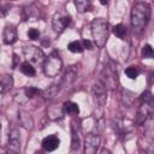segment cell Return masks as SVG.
<instances>
[{
  "mask_svg": "<svg viewBox=\"0 0 154 154\" xmlns=\"http://www.w3.org/2000/svg\"><path fill=\"white\" fill-rule=\"evenodd\" d=\"M150 19V7L147 2H137L131 10V25L134 30H142Z\"/></svg>",
  "mask_w": 154,
  "mask_h": 154,
  "instance_id": "obj_1",
  "label": "cell"
},
{
  "mask_svg": "<svg viewBox=\"0 0 154 154\" xmlns=\"http://www.w3.org/2000/svg\"><path fill=\"white\" fill-rule=\"evenodd\" d=\"M91 36L94 38L95 45L99 48H102L106 45V41L108 38V23L103 18H95L91 24Z\"/></svg>",
  "mask_w": 154,
  "mask_h": 154,
  "instance_id": "obj_2",
  "label": "cell"
},
{
  "mask_svg": "<svg viewBox=\"0 0 154 154\" xmlns=\"http://www.w3.org/2000/svg\"><path fill=\"white\" fill-rule=\"evenodd\" d=\"M63 60L57 51L52 52L46 59L43 64V72L47 77H57L58 73L61 71Z\"/></svg>",
  "mask_w": 154,
  "mask_h": 154,
  "instance_id": "obj_3",
  "label": "cell"
},
{
  "mask_svg": "<svg viewBox=\"0 0 154 154\" xmlns=\"http://www.w3.org/2000/svg\"><path fill=\"white\" fill-rule=\"evenodd\" d=\"M100 82L109 89H114L118 84V72L113 66H105L102 73H101V79Z\"/></svg>",
  "mask_w": 154,
  "mask_h": 154,
  "instance_id": "obj_4",
  "label": "cell"
},
{
  "mask_svg": "<svg viewBox=\"0 0 154 154\" xmlns=\"http://www.w3.org/2000/svg\"><path fill=\"white\" fill-rule=\"evenodd\" d=\"M71 22V17L69 14H65V13H55V16L53 17V20H52V26L54 29V31L57 32H61L65 30V28L70 24Z\"/></svg>",
  "mask_w": 154,
  "mask_h": 154,
  "instance_id": "obj_5",
  "label": "cell"
},
{
  "mask_svg": "<svg viewBox=\"0 0 154 154\" xmlns=\"http://www.w3.org/2000/svg\"><path fill=\"white\" fill-rule=\"evenodd\" d=\"M20 150V136H19V130L13 126L10 131L8 135V147L7 152L8 153H18Z\"/></svg>",
  "mask_w": 154,
  "mask_h": 154,
  "instance_id": "obj_6",
  "label": "cell"
},
{
  "mask_svg": "<svg viewBox=\"0 0 154 154\" xmlns=\"http://www.w3.org/2000/svg\"><path fill=\"white\" fill-rule=\"evenodd\" d=\"M99 147H100V137L96 134H88L85 136L84 152L87 154H94L97 152Z\"/></svg>",
  "mask_w": 154,
  "mask_h": 154,
  "instance_id": "obj_7",
  "label": "cell"
},
{
  "mask_svg": "<svg viewBox=\"0 0 154 154\" xmlns=\"http://www.w3.org/2000/svg\"><path fill=\"white\" fill-rule=\"evenodd\" d=\"M24 55L28 59V61H32V63H41L45 60V54L43 52L34 46L30 47H25L24 48Z\"/></svg>",
  "mask_w": 154,
  "mask_h": 154,
  "instance_id": "obj_8",
  "label": "cell"
},
{
  "mask_svg": "<svg viewBox=\"0 0 154 154\" xmlns=\"http://www.w3.org/2000/svg\"><path fill=\"white\" fill-rule=\"evenodd\" d=\"M93 94H94V97H95L96 102L102 107L106 103V100H107V89H106V87L100 81H97L94 84V87H93Z\"/></svg>",
  "mask_w": 154,
  "mask_h": 154,
  "instance_id": "obj_9",
  "label": "cell"
},
{
  "mask_svg": "<svg viewBox=\"0 0 154 154\" xmlns=\"http://www.w3.org/2000/svg\"><path fill=\"white\" fill-rule=\"evenodd\" d=\"M2 38L6 45H12L17 41V29L13 25H6L2 31Z\"/></svg>",
  "mask_w": 154,
  "mask_h": 154,
  "instance_id": "obj_10",
  "label": "cell"
},
{
  "mask_svg": "<svg viewBox=\"0 0 154 154\" xmlns=\"http://www.w3.org/2000/svg\"><path fill=\"white\" fill-rule=\"evenodd\" d=\"M59 143H60V141H59L58 136L49 135V136H47V137L43 138V141H42V148L46 152H53V150H55L59 147Z\"/></svg>",
  "mask_w": 154,
  "mask_h": 154,
  "instance_id": "obj_11",
  "label": "cell"
},
{
  "mask_svg": "<svg viewBox=\"0 0 154 154\" xmlns=\"http://www.w3.org/2000/svg\"><path fill=\"white\" fill-rule=\"evenodd\" d=\"M77 77V69L76 66H70V69H67V71L65 72L64 77H63V85L65 88H70L73 82L76 81Z\"/></svg>",
  "mask_w": 154,
  "mask_h": 154,
  "instance_id": "obj_12",
  "label": "cell"
},
{
  "mask_svg": "<svg viewBox=\"0 0 154 154\" xmlns=\"http://www.w3.org/2000/svg\"><path fill=\"white\" fill-rule=\"evenodd\" d=\"M18 120H19L20 125L23 128H25L26 130H31L32 126H34V120H32L31 116L29 113L24 112V111H20L18 113Z\"/></svg>",
  "mask_w": 154,
  "mask_h": 154,
  "instance_id": "obj_13",
  "label": "cell"
},
{
  "mask_svg": "<svg viewBox=\"0 0 154 154\" xmlns=\"http://www.w3.org/2000/svg\"><path fill=\"white\" fill-rule=\"evenodd\" d=\"M63 111H64L65 114L75 116V114H78L79 108H78V105H77L76 102L66 101V102H64V105H63Z\"/></svg>",
  "mask_w": 154,
  "mask_h": 154,
  "instance_id": "obj_14",
  "label": "cell"
},
{
  "mask_svg": "<svg viewBox=\"0 0 154 154\" xmlns=\"http://www.w3.org/2000/svg\"><path fill=\"white\" fill-rule=\"evenodd\" d=\"M12 84H13V81H12V76H8V75H6L2 79H1V82H0V99L2 97V95L8 90V89H11V87H12Z\"/></svg>",
  "mask_w": 154,
  "mask_h": 154,
  "instance_id": "obj_15",
  "label": "cell"
},
{
  "mask_svg": "<svg viewBox=\"0 0 154 154\" xmlns=\"http://www.w3.org/2000/svg\"><path fill=\"white\" fill-rule=\"evenodd\" d=\"M20 71H22L24 75L29 76V77H32V76H35V73H36L35 67L30 64V61H24V63H22V65H20Z\"/></svg>",
  "mask_w": 154,
  "mask_h": 154,
  "instance_id": "obj_16",
  "label": "cell"
},
{
  "mask_svg": "<svg viewBox=\"0 0 154 154\" xmlns=\"http://www.w3.org/2000/svg\"><path fill=\"white\" fill-rule=\"evenodd\" d=\"M75 5L79 12H85V11L90 10L91 0H75Z\"/></svg>",
  "mask_w": 154,
  "mask_h": 154,
  "instance_id": "obj_17",
  "label": "cell"
},
{
  "mask_svg": "<svg viewBox=\"0 0 154 154\" xmlns=\"http://www.w3.org/2000/svg\"><path fill=\"white\" fill-rule=\"evenodd\" d=\"M58 91H59V87H58L57 84H51V85L43 91V96H45L46 100H51V99H53V97L57 95Z\"/></svg>",
  "mask_w": 154,
  "mask_h": 154,
  "instance_id": "obj_18",
  "label": "cell"
},
{
  "mask_svg": "<svg viewBox=\"0 0 154 154\" xmlns=\"http://www.w3.org/2000/svg\"><path fill=\"white\" fill-rule=\"evenodd\" d=\"M67 48L72 53H82L83 49H84V47H83V45H82L81 41H72V42H70L69 46H67Z\"/></svg>",
  "mask_w": 154,
  "mask_h": 154,
  "instance_id": "obj_19",
  "label": "cell"
},
{
  "mask_svg": "<svg viewBox=\"0 0 154 154\" xmlns=\"http://www.w3.org/2000/svg\"><path fill=\"white\" fill-rule=\"evenodd\" d=\"M113 34L119 37V38H123L125 35H126V26L123 25V24H117L113 26Z\"/></svg>",
  "mask_w": 154,
  "mask_h": 154,
  "instance_id": "obj_20",
  "label": "cell"
},
{
  "mask_svg": "<svg viewBox=\"0 0 154 154\" xmlns=\"http://www.w3.org/2000/svg\"><path fill=\"white\" fill-rule=\"evenodd\" d=\"M125 73H126V76H128L129 78L135 79V78L140 75V70H138L137 66H129V67L125 70Z\"/></svg>",
  "mask_w": 154,
  "mask_h": 154,
  "instance_id": "obj_21",
  "label": "cell"
},
{
  "mask_svg": "<svg viewBox=\"0 0 154 154\" xmlns=\"http://www.w3.org/2000/svg\"><path fill=\"white\" fill-rule=\"evenodd\" d=\"M142 57L146 58V59H150V58H153V48H152L150 45H146V46H143V48H142Z\"/></svg>",
  "mask_w": 154,
  "mask_h": 154,
  "instance_id": "obj_22",
  "label": "cell"
},
{
  "mask_svg": "<svg viewBox=\"0 0 154 154\" xmlns=\"http://www.w3.org/2000/svg\"><path fill=\"white\" fill-rule=\"evenodd\" d=\"M24 93H25V96H26L28 99H31V97H34L35 95L40 94V90H38L37 88H34V87H29V88L24 89Z\"/></svg>",
  "mask_w": 154,
  "mask_h": 154,
  "instance_id": "obj_23",
  "label": "cell"
},
{
  "mask_svg": "<svg viewBox=\"0 0 154 154\" xmlns=\"http://www.w3.org/2000/svg\"><path fill=\"white\" fill-rule=\"evenodd\" d=\"M28 37H29L30 40H37V38L40 37V31H38L37 29H35V28H31V29H29V31H28Z\"/></svg>",
  "mask_w": 154,
  "mask_h": 154,
  "instance_id": "obj_24",
  "label": "cell"
},
{
  "mask_svg": "<svg viewBox=\"0 0 154 154\" xmlns=\"http://www.w3.org/2000/svg\"><path fill=\"white\" fill-rule=\"evenodd\" d=\"M79 148V138H78V134L75 132L72 134V149H78Z\"/></svg>",
  "mask_w": 154,
  "mask_h": 154,
  "instance_id": "obj_25",
  "label": "cell"
},
{
  "mask_svg": "<svg viewBox=\"0 0 154 154\" xmlns=\"http://www.w3.org/2000/svg\"><path fill=\"white\" fill-rule=\"evenodd\" d=\"M82 45H83V47L87 48V49H93V45H91V42H90L89 40H84Z\"/></svg>",
  "mask_w": 154,
  "mask_h": 154,
  "instance_id": "obj_26",
  "label": "cell"
},
{
  "mask_svg": "<svg viewBox=\"0 0 154 154\" xmlns=\"http://www.w3.org/2000/svg\"><path fill=\"white\" fill-rule=\"evenodd\" d=\"M101 5H107L108 4V0H99Z\"/></svg>",
  "mask_w": 154,
  "mask_h": 154,
  "instance_id": "obj_27",
  "label": "cell"
},
{
  "mask_svg": "<svg viewBox=\"0 0 154 154\" xmlns=\"http://www.w3.org/2000/svg\"><path fill=\"white\" fill-rule=\"evenodd\" d=\"M0 130H1V124H0Z\"/></svg>",
  "mask_w": 154,
  "mask_h": 154,
  "instance_id": "obj_28",
  "label": "cell"
}]
</instances>
